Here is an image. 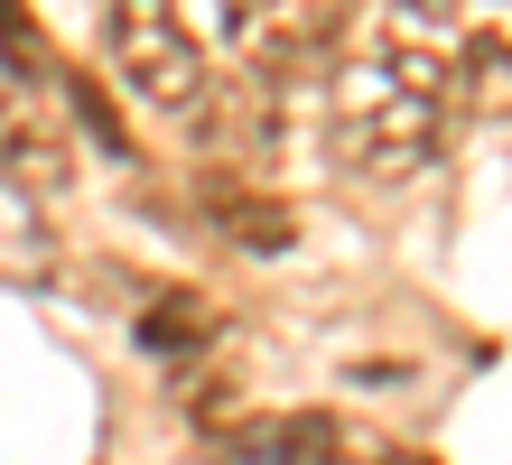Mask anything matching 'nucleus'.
Returning a JSON list of instances; mask_svg holds the SVG:
<instances>
[{"label":"nucleus","mask_w":512,"mask_h":465,"mask_svg":"<svg viewBox=\"0 0 512 465\" xmlns=\"http://www.w3.org/2000/svg\"><path fill=\"white\" fill-rule=\"evenodd\" d=\"M457 75L419 66V56L364 38V56L336 75V93H326V140H336V159L354 177H419L447 149V121H457Z\"/></svg>","instance_id":"obj_1"},{"label":"nucleus","mask_w":512,"mask_h":465,"mask_svg":"<svg viewBox=\"0 0 512 465\" xmlns=\"http://www.w3.org/2000/svg\"><path fill=\"white\" fill-rule=\"evenodd\" d=\"M103 38H112L122 84H131L159 121H177V131H215V103H224V93H215L205 38L187 28L177 0H112V10H103Z\"/></svg>","instance_id":"obj_2"},{"label":"nucleus","mask_w":512,"mask_h":465,"mask_svg":"<svg viewBox=\"0 0 512 465\" xmlns=\"http://www.w3.org/2000/svg\"><path fill=\"white\" fill-rule=\"evenodd\" d=\"M224 28H233V47H243L252 66L308 75V66H326V56L345 47L354 0H224Z\"/></svg>","instance_id":"obj_3"},{"label":"nucleus","mask_w":512,"mask_h":465,"mask_svg":"<svg viewBox=\"0 0 512 465\" xmlns=\"http://www.w3.org/2000/svg\"><path fill=\"white\" fill-rule=\"evenodd\" d=\"M196 196H205V224H215L224 242H243L252 261H270V252H289V242H298V214L280 196H261V186H243V177H205Z\"/></svg>","instance_id":"obj_4"},{"label":"nucleus","mask_w":512,"mask_h":465,"mask_svg":"<svg viewBox=\"0 0 512 465\" xmlns=\"http://www.w3.org/2000/svg\"><path fill=\"white\" fill-rule=\"evenodd\" d=\"M66 131H56L47 112H0V177L19 186V196H66Z\"/></svg>","instance_id":"obj_5"},{"label":"nucleus","mask_w":512,"mask_h":465,"mask_svg":"<svg viewBox=\"0 0 512 465\" xmlns=\"http://www.w3.org/2000/svg\"><path fill=\"white\" fill-rule=\"evenodd\" d=\"M140 345L149 354H205V345H215V307H205V298H159L140 317Z\"/></svg>","instance_id":"obj_6"},{"label":"nucleus","mask_w":512,"mask_h":465,"mask_svg":"<svg viewBox=\"0 0 512 465\" xmlns=\"http://www.w3.org/2000/svg\"><path fill=\"white\" fill-rule=\"evenodd\" d=\"M447 19H457L466 38V66H512V0H447Z\"/></svg>","instance_id":"obj_7"},{"label":"nucleus","mask_w":512,"mask_h":465,"mask_svg":"<svg viewBox=\"0 0 512 465\" xmlns=\"http://www.w3.org/2000/svg\"><path fill=\"white\" fill-rule=\"evenodd\" d=\"M0 66H10L19 84H47V75H56V56L38 47V28H28L19 0H0Z\"/></svg>","instance_id":"obj_8"},{"label":"nucleus","mask_w":512,"mask_h":465,"mask_svg":"<svg viewBox=\"0 0 512 465\" xmlns=\"http://www.w3.org/2000/svg\"><path fill=\"white\" fill-rule=\"evenodd\" d=\"M66 103H75V121L112 149V159H131V131H122V112L103 103V84H94V75H66Z\"/></svg>","instance_id":"obj_9"},{"label":"nucleus","mask_w":512,"mask_h":465,"mask_svg":"<svg viewBox=\"0 0 512 465\" xmlns=\"http://www.w3.org/2000/svg\"><path fill=\"white\" fill-rule=\"evenodd\" d=\"M215 465H289V428H243Z\"/></svg>","instance_id":"obj_10"}]
</instances>
